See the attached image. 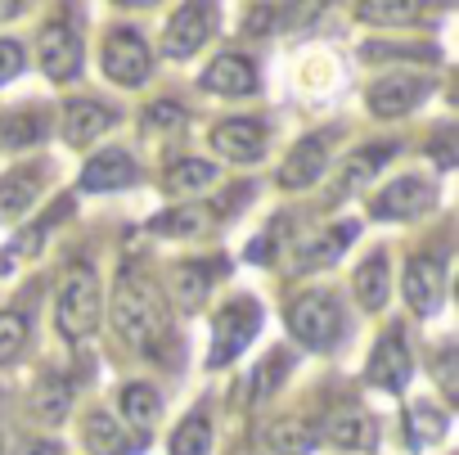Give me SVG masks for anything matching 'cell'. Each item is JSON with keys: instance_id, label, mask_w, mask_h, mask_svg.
Listing matches in <instances>:
<instances>
[{"instance_id": "1", "label": "cell", "mask_w": 459, "mask_h": 455, "mask_svg": "<svg viewBox=\"0 0 459 455\" xmlns=\"http://www.w3.org/2000/svg\"><path fill=\"white\" fill-rule=\"evenodd\" d=\"M113 329L131 347H140V352H158L162 347V338H167V307L153 293V284L131 280V276L117 284V293H113Z\"/></svg>"}, {"instance_id": "2", "label": "cell", "mask_w": 459, "mask_h": 455, "mask_svg": "<svg viewBox=\"0 0 459 455\" xmlns=\"http://www.w3.org/2000/svg\"><path fill=\"white\" fill-rule=\"evenodd\" d=\"M95 325H100V276L86 262H77L64 271L59 284V329L68 338H86Z\"/></svg>"}, {"instance_id": "3", "label": "cell", "mask_w": 459, "mask_h": 455, "mask_svg": "<svg viewBox=\"0 0 459 455\" xmlns=\"http://www.w3.org/2000/svg\"><path fill=\"white\" fill-rule=\"evenodd\" d=\"M289 334L316 352L333 347L338 334H342V311L329 293H302L293 307H289Z\"/></svg>"}, {"instance_id": "4", "label": "cell", "mask_w": 459, "mask_h": 455, "mask_svg": "<svg viewBox=\"0 0 459 455\" xmlns=\"http://www.w3.org/2000/svg\"><path fill=\"white\" fill-rule=\"evenodd\" d=\"M257 325H262V311H257V302H248V298L221 307L216 320H212V352H207V361H212V365H230V361H235V356L257 338Z\"/></svg>"}, {"instance_id": "5", "label": "cell", "mask_w": 459, "mask_h": 455, "mask_svg": "<svg viewBox=\"0 0 459 455\" xmlns=\"http://www.w3.org/2000/svg\"><path fill=\"white\" fill-rule=\"evenodd\" d=\"M104 73L117 86H140L149 77V46H144V37L131 32V28H117L104 41Z\"/></svg>"}, {"instance_id": "6", "label": "cell", "mask_w": 459, "mask_h": 455, "mask_svg": "<svg viewBox=\"0 0 459 455\" xmlns=\"http://www.w3.org/2000/svg\"><path fill=\"white\" fill-rule=\"evenodd\" d=\"M37 59L46 68L50 82H73L77 68H82V41L68 23H50L41 28V41H37Z\"/></svg>"}, {"instance_id": "7", "label": "cell", "mask_w": 459, "mask_h": 455, "mask_svg": "<svg viewBox=\"0 0 459 455\" xmlns=\"http://www.w3.org/2000/svg\"><path fill=\"white\" fill-rule=\"evenodd\" d=\"M401 289H405L410 311L432 316L441 307V293H446V267H441V258H410Z\"/></svg>"}, {"instance_id": "8", "label": "cell", "mask_w": 459, "mask_h": 455, "mask_svg": "<svg viewBox=\"0 0 459 455\" xmlns=\"http://www.w3.org/2000/svg\"><path fill=\"white\" fill-rule=\"evenodd\" d=\"M428 95V82L423 77H414V73H387V77H378L374 86H369V109L378 113V118H401V113H410L419 100Z\"/></svg>"}, {"instance_id": "9", "label": "cell", "mask_w": 459, "mask_h": 455, "mask_svg": "<svg viewBox=\"0 0 459 455\" xmlns=\"http://www.w3.org/2000/svg\"><path fill=\"white\" fill-rule=\"evenodd\" d=\"M212 37V10L207 5H180L162 32V50L171 59H189L203 41Z\"/></svg>"}, {"instance_id": "10", "label": "cell", "mask_w": 459, "mask_h": 455, "mask_svg": "<svg viewBox=\"0 0 459 455\" xmlns=\"http://www.w3.org/2000/svg\"><path fill=\"white\" fill-rule=\"evenodd\" d=\"M432 198H437V194H432V185H428L423 176H396V180L374 198V212H378L383 221H387V216H392V221H405V216L428 212Z\"/></svg>"}, {"instance_id": "11", "label": "cell", "mask_w": 459, "mask_h": 455, "mask_svg": "<svg viewBox=\"0 0 459 455\" xmlns=\"http://www.w3.org/2000/svg\"><path fill=\"white\" fill-rule=\"evenodd\" d=\"M212 149L230 162H257L266 153V131L248 118H230L212 131Z\"/></svg>"}, {"instance_id": "12", "label": "cell", "mask_w": 459, "mask_h": 455, "mask_svg": "<svg viewBox=\"0 0 459 455\" xmlns=\"http://www.w3.org/2000/svg\"><path fill=\"white\" fill-rule=\"evenodd\" d=\"M325 162H329V136H325V131H320V136H307V140H298V149L284 158L280 185H284V189H307V185L325 171Z\"/></svg>"}, {"instance_id": "13", "label": "cell", "mask_w": 459, "mask_h": 455, "mask_svg": "<svg viewBox=\"0 0 459 455\" xmlns=\"http://www.w3.org/2000/svg\"><path fill=\"white\" fill-rule=\"evenodd\" d=\"M410 370H414V361H410V352H405V343H401V334H387L378 347H374V356H369V383L374 388H387V392H401L405 383H410Z\"/></svg>"}, {"instance_id": "14", "label": "cell", "mask_w": 459, "mask_h": 455, "mask_svg": "<svg viewBox=\"0 0 459 455\" xmlns=\"http://www.w3.org/2000/svg\"><path fill=\"white\" fill-rule=\"evenodd\" d=\"M203 86L216 91V95H253V91H257V68H253V59H244V55H221V59L203 73Z\"/></svg>"}, {"instance_id": "15", "label": "cell", "mask_w": 459, "mask_h": 455, "mask_svg": "<svg viewBox=\"0 0 459 455\" xmlns=\"http://www.w3.org/2000/svg\"><path fill=\"white\" fill-rule=\"evenodd\" d=\"M351 240H356V225H329L325 235H316V240H307V244L298 249L293 271H325V267H333Z\"/></svg>"}, {"instance_id": "16", "label": "cell", "mask_w": 459, "mask_h": 455, "mask_svg": "<svg viewBox=\"0 0 459 455\" xmlns=\"http://www.w3.org/2000/svg\"><path fill=\"white\" fill-rule=\"evenodd\" d=\"M113 122H117L113 109H104V104H95V100H73V104L64 109V136H68L73 144H91V140H100Z\"/></svg>"}, {"instance_id": "17", "label": "cell", "mask_w": 459, "mask_h": 455, "mask_svg": "<svg viewBox=\"0 0 459 455\" xmlns=\"http://www.w3.org/2000/svg\"><path fill=\"white\" fill-rule=\"evenodd\" d=\"M135 176H140V167L131 162V153H122V149H104L100 158L86 162L82 185H86V189H122V185H135Z\"/></svg>"}, {"instance_id": "18", "label": "cell", "mask_w": 459, "mask_h": 455, "mask_svg": "<svg viewBox=\"0 0 459 455\" xmlns=\"http://www.w3.org/2000/svg\"><path fill=\"white\" fill-rule=\"evenodd\" d=\"M140 446V437H131V428H122L113 415H91L86 419V451L91 455H131Z\"/></svg>"}, {"instance_id": "19", "label": "cell", "mask_w": 459, "mask_h": 455, "mask_svg": "<svg viewBox=\"0 0 459 455\" xmlns=\"http://www.w3.org/2000/svg\"><path fill=\"white\" fill-rule=\"evenodd\" d=\"M207 289H212V271L203 262H180L171 271V298L180 311H198L207 302Z\"/></svg>"}, {"instance_id": "20", "label": "cell", "mask_w": 459, "mask_h": 455, "mask_svg": "<svg viewBox=\"0 0 459 455\" xmlns=\"http://www.w3.org/2000/svg\"><path fill=\"white\" fill-rule=\"evenodd\" d=\"M387 293H392L387 258H369V262L356 271V298H360L365 311H378V307H387Z\"/></svg>"}, {"instance_id": "21", "label": "cell", "mask_w": 459, "mask_h": 455, "mask_svg": "<svg viewBox=\"0 0 459 455\" xmlns=\"http://www.w3.org/2000/svg\"><path fill=\"white\" fill-rule=\"evenodd\" d=\"M37 171H10V176H0V221H14L32 207L37 198Z\"/></svg>"}, {"instance_id": "22", "label": "cell", "mask_w": 459, "mask_h": 455, "mask_svg": "<svg viewBox=\"0 0 459 455\" xmlns=\"http://www.w3.org/2000/svg\"><path fill=\"white\" fill-rule=\"evenodd\" d=\"M325 437L333 446H369L374 442V428H369V419L360 410H333L325 419Z\"/></svg>"}, {"instance_id": "23", "label": "cell", "mask_w": 459, "mask_h": 455, "mask_svg": "<svg viewBox=\"0 0 459 455\" xmlns=\"http://www.w3.org/2000/svg\"><path fill=\"white\" fill-rule=\"evenodd\" d=\"M68 406H73V392H68L64 379H41V383H37V392H32V415H37L41 424H59V419L68 415Z\"/></svg>"}, {"instance_id": "24", "label": "cell", "mask_w": 459, "mask_h": 455, "mask_svg": "<svg viewBox=\"0 0 459 455\" xmlns=\"http://www.w3.org/2000/svg\"><path fill=\"white\" fill-rule=\"evenodd\" d=\"M207 446H212V424L203 410L185 415L180 428H171V455H207Z\"/></svg>"}, {"instance_id": "25", "label": "cell", "mask_w": 459, "mask_h": 455, "mask_svg": "<svg viewBox=\"0 0 459 455\" xmlns=\"http://www.w3.org/2000/svg\"><path fill=\"white\" fill-rule=\"evenodd\" d=\"M212 180H216V167L203 162V158H185V162H176L167 171V189L171 194H203V189H212Z\"/></svg>"}, {"instance_id": "26", "label": "cell", "mask_w": 459, "mask_h": 455, "mask_svg": "<svg viewBox=\"0 0 459 455\" xmlns=\"http://www.w3.org/2000/svg\"><path fill=\"white\" fill-rule=\"evenodd\" d=\"M158 392L149 388V383H126L122 388V415H126V424L131 428H153V419H158Z\"/></svg>"}, {"instance_id": "27", "label": "cell", "mask_w": 459, "mask_h": 455, "mask_svg": "<svg viewBox=\"0 0 459 455\" xmlns=\"http://www.w3.org/2000/svg\"><path fill=\"white\" fill-rule=\"evenodd\" d=\"M266 442H271V451H280V455H307V451L316 446V428H307L302 419H280V424H271Z\"/></svg>"}, {"instance_id": "28", "label": "cell", "mask_w": 459, "mask_h": 455, "mask_svg": "<svg viewBox=\"0 0 459 455\" xmlns=\"http://www.w3.org/2000/svg\"><path fill=\"white\" fill-rule=\"evenodd\" d=\"M360 19L378 23V28H396V23H419L423 10L405 5V0H369V5H360Z\"/></svg>"}, {"instance_id": "29", "label": "cell", "mask_w": 459, "mask_h": 455, "mask_svg": "<svg viewBox=\"0 0 459 455\" xmlns=\"http://www.w3.org/2000/svg\"><path fill=\"white\" fill-rule=\"evenodd\" d=\"M203 225H207V212L203 207H180L171 216H158L153 231L158 235H194V231H203Z\"/></svg>"}, {"instance_id": "30", "label": "cell", "mask_w": 459, "mask_h": 455, "mask_svg": "<svg viewBox=\"0 0 459 455\" xmlns=\"http://www.w3.org/2000/svg\"><path fill=\"white\" fill-rule=\"evenodd\" d=\"M41 136V118L32 113H14V118H5L0 122V144H10V149H19V144H32Z\"/></svg>"}, {"instance_id": "31", "label": "cell", "mask_w": 459, "mask_h": 455, "mask_svg": "<svg viewBox=\"0 0 459 455\" xmlns=\"http://www.w3.org/2000/svg\"><path fill=\"white\" fill-rule=\"evenodd\" d=\"M441 433H446V415H437L428 401H423V406L414 401V406H410V437H414V442H437Z\"/></svg>"}, {"instance_id": "32", "label": "cell", "mask_w": 459, "mask_h": 455, "mask_svg": "<svg viewBox=\"0 0 459 455\" xmlns=\"http://www.w3.org/2000/svg\"><path fill=\"white\" fill-rule=\"evenodd\" d=\"M387 158H392V144H387V149H360V153H351V158H347V185L369 180V176H374Z\"/></svg>"}, {"instance_id": "33", "label": "cell", "mask_w": 459, "mask_h": 455, "mask_svg": "<svg viewBox=\"0 0 459 455\" xmlns=\"http://www.w3.org/2000/svg\"><path fill=\"white\" fill-rule=\"evenodd\" d=\"M28 343V325L19 316H0V365H10Z\"/></svg>"}, {"instance_id": "34", "label": "cell", "mask_w": 459, "mask_h": 455, "mask_svg": "<svg viewBox=\"0 0 459 455\" xmlns=\"http://www.w3.org/2000/svg\"><path fill=\"white\" fill-rule=\"evenodd\" d=\"M284 370H289L284 352H271V356H266V365L257 370V383H253V388H257V397H266V392H271V383H275V379H284Z\"/></svg>"}, {"instance_id": "35", "label": "cell", "mask_w": 459, "mask_h": 455, "mask_svg": "<svg viewBox=\"0 0 459 455\" xmlns=\"http://www.w3.org/2000/svg\"><path fill=\"white\" fill-rule=\"evenodd\" d=\"M19 68H23V46L0 41V82H14V77H19Z\"/></svg>"}, {"instance_id": "36", "label": "cell", "mask_w": 459, "mask_h": 455, "mask_svg": "<svg viewBox=\"0 0 459 455\" xmlns=\"http://www.w3.org/2000/svg\"><path fill=\"white\" fill-rule=\"evenodd\" d=\"M149 122H153V127H180V109H176V104H153Z\"/></svg>"}, {"instance_id": "37", "label": "cell", "mask_w": 459, "mask_h": 455, "mask_svg": "<svg viewBox=\"0 0 459 455\" xmlns=\"http://www.w3.org/2000/svg\"><path fill=\"white\" fill-rule=\"evenodd\" d=\"M23 455H59V446H46V442H32V446H23Z\"/></svg>"}, {"instance_id": "38", "label": "cell", "mask_w": 459, "mask_h": 455, "mask_svg": "<svg viewBox=\"0 0 459 455\" xmlns=\"http://www.w3.org/2000/svg\"><path fill=\"white\" fill-rule=\"evenodd\" d=\"M14 14H23V5H0V19H14Z\"/></svg>"}]
</instances>
